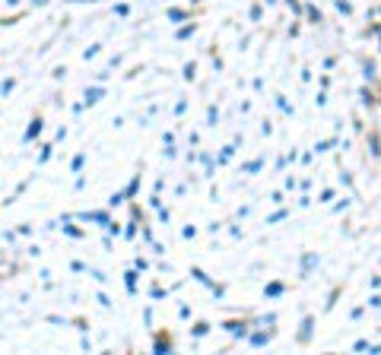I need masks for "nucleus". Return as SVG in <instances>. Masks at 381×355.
<instances>
[{"label": "nucleus", "mask_w": 381, "mask_h": 355, "mask_svg": "<svg viewBox=\"0 0 381 355\" xmlns=\"http://www.w3.org/2000/svg\"><path fill=\"white\" fill-rule=\"evenodd\" d=\"M42 127H45V124H42V117H32V121H29V130L22 134V143H32V140L42 134Z\"/></svg>", "instance_id": "f257e3e1"}, {"label": "nucleus", "mask_w": 381, "mask_h": 355, "mask_svg": "<svg viewBox=\"0 0 381 355\" xmlns=\"http://www.w3.org/2000/svg\"><path fill=\"white\" fill-rule=\"evenodd\" d=\"M80 219H86V222H99V226H108V212H105V209H92V212H83V216Z\"/></svg>", "instance_id": "f03ea898"}, {"label": "nucleus", "mask_w": 381, "mask_h": 355, "mask_svg": "<svg viewBox=\"0 0 381 355\" xmlns=\"http://www.w3.org/2000/svg\"><path fill=\"white\" fill-rule=\"evenodd\" d=\"M315 267H318V254H305V257H302V270H299V276L305 279V276L312 273Z\"/></svg>", "instance_id": "7ed1b4c3"}, {"label": "nucleus", "mask_w": 381, "mask_h": 355, "mask_svg": "<svg viewBox=\"0 0 381 355\" xmlns=\"http://www.w3.org/2000/svg\"><path fill=\"white\" fill-rule=\"evenodd\" d=\"M102 96H105V89L102 86H92V89H86V96H83V105H95Z\"/></svg>", "instance_id": "20e7f679"}, {"label": "nucleus", "mask_w": 381, "mask_h": 355, "mask_svg": "<svg viewBox=\"0 0 381 355\" xmlns=\"http://www.w3.org/2000/svg\"><path fill=\"white\" fill-rule=\"evenodd\" d=\"M312 327H315V317H305V321H302V330H299V342H308V339H312Z\"/></svg>", "instance_id": "39448f33"}, {"label": "nucleus", "mask_w": 381, "mask_h": 355, "mask_svg": "<svg viewBox=\"0 0 381 355\" xmlns=\"http://www.w3.org/2000/svg\"><path fill=\"white\" fill-rule=\"evenodd\" d=\"M225 330H229L232 336H242V339L248 336V324H238V321H229V324H225Z\"/></svg>", "instance_id": "423d86ee"}, {"label": "nucleus", "mask_w": 381, "mask_h": 355, "mask_svg": "<svg viewBox=\"0 0 381 355\" xmlns=\"http://www.w3.org/2000/svg\"><path fill=\"white\" fill-rule=\"evenodd\" d=\"M153 352H156V355H169V352H172V342L162 339V336H156V342H153Z\"/></svg>", "instance_id": "0eeeda50"}, {"label": "nucleus", "mask_w": 381, "mask_h": 355, "mask_svg": "<svg viewBox=\"0 0 381 355\" xmlns=\"http://www.w3.org/2000/svg\"><path fill=\"white\" fill-rule=\"evenodd\" d=\"M270 339H273V330H264V333H254L251 336V346H267Z\"/></svg>", "instance_id": "6e6552de"}, {"label": "nucleus", "mask_w": 381, "mask_h": 355, "mask_svg": "<svg viewBox=\"0 0 381 355\" xmlns=\"http://www.w3.org/2000/svg\"><path fill=\"white\" fill-rule=\"evenodd\" d=\"M124 286H127L130 295L137 292V270H127V273H124Z\"/></svg>", "instance_id": "1a4fd4ad"}, {"label": "nucleus", "mask_w": 381, "mask_h": 355, "mask_svg": "<svg viewBox=\"0 0 381 355\" xmlns=\"http://www.w3.org/2000/svg\"><path fill=\"white\" fill-rule=\"evenodd\" d=\"M264 295H267V298H280V295H283V282H270V286L264 289Z\"/></svg>", "instance_id": "9d476101"}, {"label": "nucleus", "mask_w": 381, "mask_h": 355, "mask_svg": "<svg viewBox=\"0 0 381 355\" xmlns=\"http://www.w3.org/2000/svg\"><path fill=\"white\" fill-rule=\"evenodd\" d=\"M190 276H194L197 282H204V286H210V289H213V282H210V276H207V273H204V270H200V267H194V270H190Z\"/></svg>", "instance_id": "9b49d317"}, {"label": "nucleus", "mask_w": 381, "mask_h": 355, "mask_svg": "<svg viewBox=\"0 0 381 355\" xmlns=\"http://www.w3.org/2000/svg\"><path fill=\"white\" fill-rule=\"evenodd\" d=\"M362 76L372 82L375 79V61H362Z\"/></svg>", "instance_id": "f8f14e48"}, {"label": "nucleus", "mask_w": 381, "mask_h": 355, "mask_svg": "<svg viewBox=\"0 0 381 355\" xmlns=\"http://www.w3.org/2000/svg\"><path fill=\"white\" fill-rule=\"evenodd\" d=\"M124 191H127V197H134V194L140 191V174H137V178H130V184L124 187Z\"/></svg>", "instance_id": "ddd939ff"}, {"label": "nucleus", "mask_w": 381, "mask_h": 355, "mask_svg": "<svg viewBox=\"0 0 381 355\" xmlns=\"http://www.w3.org/2000/svg\"><path fill=\"white\" fill-rule=\"evenodd\" d=\"M194 32H197V26H194V22H190V26H181V29H178V38H190Z\"/></svg>", "instance_id": "4468645a"}, {"label": "nucleus", "mask_w": 381, "mask_h": 355, "mask_svg": "<svg viewBox=\"0 0 381 355\" xmlns=\"http://www.w3.org/2000/svg\"><path fill=\"white\" fill-rule=\"evenodd\" d=\"M61 229H64V232L70 235V238H83V232H80V229H73V226H70L67 219H64V226H61Z\"/></svg>", "instance_id": "2eb2a0df"}, {"label": "nucleus", "mask_w": 381, "mask_h": 355, "mask_svg": "<svg viewBox=\"0 0 381 355\" xmlns=\"http://www.w3.org/2000/svg\"><path fill=\"white\" fill-rule=\"evenodd\" d=\"M216 121H219V111H216V108H207V124L216 127Z\"/></svg>", "instance_id": "dca6fc26"}, {"label": "nucleus", "mask_w": 381, "mask_h": 355, "mask_svg": "<svg viewBox=\"0 0 381 355\" xmlns=\"http://www.w3.org/2000/svg\"><path fill=\"white\" fill-rule=\"evenodd\" d=\"M83 162H86V156L80 152V156H73V162H70V168H73V171H83Z\"/></svg>", "instance_id": "f3484780"}, {"label": "nucleus", "mask_w": 381, "mask_h": 355, "mask_svg": "<svg viewBox=\"0 0 381 355\" xmlns=\"http://www.w3.org/2000/svg\"><path fill=\"white\" fill-rule=\"evenodd\" d=\"M333 4H337V10H340L343 16H350V13H353V7L347 4V0H333Z\"/></svg>", "instance_id": "a211bd4d"}, {"label": "nucleus", "mask_w": 381, "mask_h": 355, "mask_svg": "<svg viewBox=\"0 0 381 355\" xmlns=\"http://www.w3.org/2000/svg\"><path fill=\"white\" fill-rule=\"evenodd\" d=\"M257 168H260V159H254V162H248V165H245V168H242V171H245V174H254Z\"/></svg>", "instance_id": "6ab92c4d"}, {"label": "nucleus", "mask_w": 381, "mask_h": 355, "mask_svg": "<svg viewBox=\"0 0 381 355\" xmlns=\"http://www.w3.org/2000/svg\"><path fill=\"white\" fill-rule=\"evenodd\" d=\"M124 197H127V191H121V194H111V197H108V203H111V206H118V203H124Z\"/></svg>", "instance_id": "aec40b11"}, {"label": "nucleus", "mask_w": 381, "mask_h": 355, "mask_svg": "<svg viewBox=\"0 0 381 355\" xmlns=\"http://www.w3.org/2000/svg\"><path fill=\"white\" fill-rule=\"evenodd\" d=\"M359 96H362V105H368V108H372V105H375V99H372V92H368V89H362Z\"/></svg>", "instance_id": "412c9836"}, {"label": "nucleus", "mask_w": 381, "mask_h": 355, "mask_svg": "<svg viewBox=\"0 0 381 355\" xmlns=\"http://www.w3.org/2000/svg\"><path fill=\"white\" fill-rule=\"evenodd\" d=\"M305 13H308V19H312V22H321V13H318L315 7H305Z\"/></svg>", "instance_id": "4be33fe9"}, {"label": "nucleus", "mask_w": 381, "mask_h": 355, "mask_svg": "<svg viewBox=\"0 0 381 355\" xmlns=\"http://www.w3.org/2000/svg\"><path fill=\"white\" fill-rule=\"evenodd\" d=\"M330 146H333V140H321V143H318V146H315V152H327V149H330Z\"/></svg>", "instance_id": "5701e85b"}, {"label": "nucleus", "mask_w": 381, "mask_h": 355, "mask_svg": "<svg viewBox=\"0 0 381 355\" xmlns=\"http://www.w3.org/2000/svg\"><path fill=\"white\" fill-rule=\"evenodd\" d=\"M48 159H51V146H42V156H39V165H45Z\"/></svg>", "instance_id": "b1692460"}, {"label": "nucleus", "mask_w": 381, "mask_h": 355, "mask_svg": "<svg viewBox=\"0 0 381 355\" xmlns=\"http://www.w3.org/2000/svg\"><path fill=\"white\" fill-rule=\"evenodd\" d=\"M169 19H172V22H181L184 13H181V10H169Z\"/></svg>", "instance_id": "393cba45"}, {"label": "nucleus", "mask_w": 381, "mask_h": 355, "mask_svg": "<svg viewBox=\"0 0 381 355\" xmlns=\"http://www.w3.org/2000/svg\"><path fill=\"white\" fill-rule=\"evenodd\" d=\"M232 152H235V146H225V149H222V156H219V162H229V159H232Z\"/></svg>", "instance_id": "a878e982"}, {"label": "nucleus", "mask_w": 381, "mask_h": 355, "mask_svg": "<svg viewBox=\"0 0 381 355\" xmlns=\"http://www.w3.org/2000/svg\"><path fill=\"white\" fill-rule=\"evenodd\" d=\"M207 330H210V324H197L194 327V336H207Z\"/></svg>", "instance_id": "bb28decb"}, {"label": "nucleus", "mask_w": 381, "mask_h": 355, "mask_svg": "<svg viewBox=\"0 0 381 355\" xmlns=\"http://www.w3.org/2000/svg\"><path fill=\"white\" fill-rule=\"evenodd\" d=\"M277 105H280V111H286V114H292V108H289V102H286V99H283V96H280V99H277Z\"/></svg>", "instance_id": "cd10ccee"}, {"label": "nucleus", "mask_w": 381, "mask_h": 355, "mask_svg": "<svg viewBox=\"0 0 381 355\" xmlns=\"http://www.w3.org/2000/svg\"><path fill=\"white\" fill-rule=\"evenodd\" d=\"M95 54H99V45H92V48L83 51V57H86V61H89V57H95Z\"/></svg>", "instance_id": "c85d7f7f"}, {"label": "nucleus", "mask_w": 381, "mask_h": 355, "mask_svg": "<svg viewBox=\"0 0 381 355\" xmlns=\"http://www.w3.org/2000/svg\"><path fill=\"white\" fill-rule=\"evenodd\" d=\"M194 70H197L194 64H184V79H194Z\"/></svg>", "instance_id": "c756f323"}, {"label": "nucleus", "mask_w": 381, "mask_h": 355, "mask_svg": "<svg viewBox=\"0 0 381 355\" xmlns=\"http://www.w3.org/2000/svg\"><path fill=\"white\" fill-rule=\"evenodd\" d=\"M13 86H16L13 79H4V96H10V92H13Z\"/></svg>", "instance_id": "7c9ffc66"}, {"label": "nucleus", "mask_w": 381, "mask_h": 355, "mask_svg": "<svg viewBox=\"0 0 381 355\" xmlns=\"http://www.w3.org/2000/svg\"><path fill=\"white\" fill-rule=\"evenodd\" d=\"M115 13H118V16H127L130 10H127V4H118V7H115Z\"/></svg>", "instance_id": "2f4dec72"}, {"label": "nucleus", "mask_w": 381, "mask_h": 355, "mask_svg": "<svg viewBox=\"0 0 381 355\" xmlns=\"http://www.w3.org/2000/svg\"><path fill=\"white\" fill-rule=\"evenodd\" d=\"M356 352H362V349H368V339H356V346H353Z\"/></svg>", "instance_id": "473e14b6"}, {"label": "nucleus", "mask_w": 381, "mask_h": 355, "mask_svg": "<svg viewBox=\"0 0 381 355\" xmlns=\"http://www.w3.org/2000/svg\"><path fill=\"white\" fill-rule=\"evenodd\" d=\"M286 4L292 7V13H302V4H299V0H286Z\"/></svg>", "instance_id": "72a5a7b5"}, {"label": "nucleus", "mask_w": 381, "mask_h": 355, "mask_svg": "<svg viewBox=\"0 0 381 355\" xmlns=\"http://www.w3.org/2000/svg\"><path fill=\"white\" fill-rule=\"evenodd\" d=\"M32 4H35V7H42V4H48V0H32Z\"/></svg>", "instance_id": "f704fd0d"}, {"label": "nucleus", "mask_w": 381, "mask_h": 355, "mask_svg": "<svg viewBox=\"0 0 381 355\" xmlns=\"http://www.w3.org/2000/svg\"><path fill=\"white\" fill-rule=\"evenodd\" d=\"M73 4H86V0H73Z\"/></svg>", "instance_id": "c9c22d12"}]
</instances>
